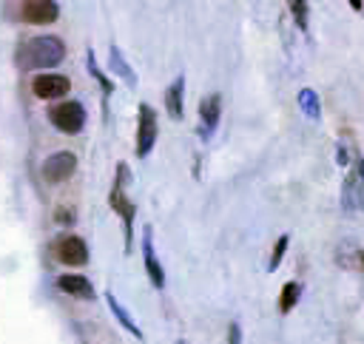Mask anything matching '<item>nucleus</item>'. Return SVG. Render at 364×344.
<instances>
[{"mask_svg": "<svg viewBox=\"0 0 364 344\" xmlns=\"http://www.w3.org/2000/svg\"><path fill=\"white\" fill-rule=\"evenodd\" d=\"M301 299V284L299 281H287L284 287H282V293H279V313H290L293 307H296V301Z\"/></svg>", "mask_w": 364, "mask_h": 344, "instance_id": "dca6fc26", "label": "nucleus"}, {"mask_svg": "<svg viewBox=\"0 0 364 344\" xmlns=\"http://www.w3.org/2000/svg\"><path fill=\"white\" fill-rule=\"evenodd\" d=\"M142 259H145V273H148L151 284H154L156 290H162V287H165V270H162V264H159V259H156L151 227H145V236H142Z\"/></svg>", "mask_w": 364, "mask_h": 344, "instance_id": "1a4fd4ad", "label": "nucleus"}, {"mask_svg": "<svg viewBox=\"0 0 364 344\" xmlns=\"http://www.w3.org/2000/svg\"><path fill=\"white\" fill-rule=\"evenodd\" d=\"M63 57H65V43L60 37L37 34L20 43V48L14 51V65L20 71H43V68H54L57 63H63Z\"/></svg>", "mask_w": 364, "mask_h": 344, "instance_id": "f257e3e1", "label": "nucleus"}, {"mask_svg": "<svg viewBox=\"0 0 364 344\" xmlns=\"http://www.w3.org/2000/svg\"><path fill=\"white\" fill-rule=\"evenodd\" d=\"M179 344H188V341H179Z\"/></svg>", "mask_w": 364, "mask_h": 344, "instance_id": "a878e982", "label": "nucleus"}, {"mask_svg": "<svg viewBox=\"0 0 364 344\" xmlns=\"http://www.w3.org/2000/svg\"><path fill=\"white\" fill-rule=\"evenodd\" d=\"M355 171H358V176H361V182H364V156L355 162Z\"/></svg>", "mask_w": 364, "mask_h": 344, "instance_id": "b1692460", "label": "nucleus"}, {"mask_svg": "<svg viewBox=\"0 0 364 344\" xmlns=\"http://www.w3.org/2000/svg\"><path fill=\"white\" fill-rule=\"evenodd\" d=\"M57 287L68 296H77V299H94V287L85 276H77V273H65L57 279Z\"/></svg>", "mask_w": 364, "mask_h": 344, "instance_id": "ddd939ff", "label": "nucleus"}, {"mask_svg": "<svg viewBox=\"0 0 364 344\" xmlns=\"http://www.w3.org/2000/svg\"><path fill=\"white\" fill-rule=\"evenodd\" d=\"M350 6H353L355 11H361V9H364V3H361V0H350Z\"/></svg>", "mask_w": 364, "mask_h": 344, "instance_id": "393cba45", "label": "nucleus"}, {"mask_svg": "<svg viewBox=\"0 0 364 344\" xmlns=\"http://www.w3.org/2000/svg\"><path fill=\"white\" fill-rule=\"evenodd\" d=\"M355 267L364 273V250H358V253H355Z\"/></svg>", "mask_w": 364, "mask_h": 344, "instance_id": "5701e85b", "label": "nucleus"}, {"mask_svg": "<svg viewBox=\"0 0 364 344\" xmlns=\"http://www.w3.org/2000/svg\"><path fill=\"white\" fill-rule=\"evenodd\" d=\"M287 9H290V14H293L296 26L304 31V28H307V3H304V0H290Z\"/></svg>", "mask_w": 364, "mask_h": 344, "instance_id": "aec40b11", "label": "nucleus"}, {"mask_svg": "<svg viewBox=\"0 0 364 344\" xmlns=\"http://www.w3.org/2000/svg\"><path fill=\"white\" fill-rule=\"evenodd\" d=\"M299 108H301V114L310 117L313 122L321 119V102H318V94H316L313 88H301V91H299Z\"/></svg>", "mask_w": 364, "mask_h": 344, "instance_id": "4468645a", "label": "nucleus"}, {"mask_svg": "<svg viewBox=\"0 0 364 344\" xmlns=\"http://www.w3.org/2000/svg\"><path fill=\"white\" fill-rule=\"evenodd\" d=\"M20 17L28 26H51L60 17V6L54 0H26L20 6Z\"/></svg>", "mask_w": 364, "mask_h": 344, "instance_id": "0eeeda50", "label": "nucleus"}, {"mask_svg": "<svg viewBox=\"0 0 364 344\" xmlns=\"http://www.w3.org/2000/svg\"><path fill=\"white\" fill-rule=\"evenodd\" d=\"M287 244H290V236H287V233H282V236L276 239L273 253H270V262H267V270H270V273H273V270L282 264V259H284V253H287Z\"/></svg>", "mask_w": 364, "mask_h": 344, "instance_id": "6ab92c4d", "label": "nucleus"}, {"mask_svg": "<svg viewBox=\"0 0 364 344\" xmlns=\"http://www.w3.org/2000/svg\"><path fill=\"white\" fill-rule=\"evenodd\" d=\"M54 256H57L63 264H68V267H82V264L88 262V244H85L80 236L65 233V236L57 239Z\"/></svg>", "mask_w": 364, "mask_h": 344, "instance_id": "39448f33", "label": "nucleus"}, {"mask_svg": "<svg viewBox=\"0 0 364 344\" xmlns=\"http://www.w3.org/2000/svg\"><path fill=\"white\" fill-rule=\"evenodd\" d=\"M31 91L40 100H60L71 91V80L65 74H37L31 80Z\"/></svg>", "mask_w": 364, "mask_h": 344, "instance_id": "6e6552de", "label": "nucleus"}, {"mask_svg": "<svg viewBox=\"0 0 364 344\" xmlns=\"http://www.w3.org/2000/svg\"><path fill=\"white\" fill-rule=\"evenodd\" d=\"M40 171H43V179H46L48 185H60V182H65V179L74 176V171H77V156H74L71 151H54L51 156L43 159Z\"/></svg>", "mask_w": 364, "mask_h": 344, "instance_id": "20e7f679", "label": "nucleus"}, {"mask_svg": "<svg viewBox=\"0 0 364 344\" xmlns=\"http://www.w3.org/2000/svg\"><path fill=\"white\" fill-rule=\"evenodd\" d=\"M341 205L347 213H355V210H364V182L358 176V171L353 168L344 179V188H341Z\"/></svg>", "mask_w": 364, "mask_h": 344, "instance_id": "9d476101", "label": "nucleus"}, {"mask_svg": "<svg viewBox=\"0 0 364 344\" xmlns=\"http://www.w3.org/2000/svg\"><path fill=\"white\" fill-rule=\"evenodd\" d=\"M105 304L111 307V313L117 316V321H119V324H122V327H125V330H128V333H131L134 338H142V330H139V327L134 324V318H131V316H128V313L122 310V304H119V301L114 299V293H105Z\"/></svg>", "mask_w": 364, "mask_h": 344, "instance_id": "2eb2a0df", "label": "nucleus"}, {"mask_svg": "<svg viewBox=\"0 0 364 344\" xmlns=\"http://www.w3.org/2000/svg\"><path fill=\"white\" fill-rule=\"evenodd\" d=\"M228 341L230 344H242V330H239L236 321H230V327H228Z\"/></svg>", "mask_w": 364, "mask_h": 344, "instance_id": "4be33fe9", "label": "nucleus"}, {"mask_svg": "<svg viewBox=\"0 0 364 344\" xmlns=\"http://www.w3.org/2000/svg\"><path fill=\"white\" fill-rule=\"evenodd\" d=\"M111 71H117V74H119V77H122V80H125V82H128L131 88L136 85V77H134L131 65H128V63L122 60V51H119L117 45H111Z\"/></svg>", "mask_w": 364, "mask_h": 344, "instance_id": "a211bd4d", "label": "nucleus"}, {"mask_svg": "<svg viewBox=\"0 0 364 344\" xmlns=\"http://www.w3.org/2000/svg\"><path fill=\"white\" fill-rule=\"evenodd\" d=\"M74 219H77V216H74V210H71V208H65V205H63V208H57V213H54V222H57V225H74Z\"/></svg>", "mask_w": 364, "mask_h": 344, "instance_id": "412c9836", "label": "nucleus"}, {"mask_svg": "<svg viewBox=\"0 0 364 344\" xmlns=\"http://www.w3.org/2000/svg\"><path fill=\"white\" fill-rule=\"evenodd\" d=\"M219 114H222V97L219 94H208L199 102V119H202V136L208 139L213 134V128L219 125Z\"/></svg>", "mask_w": 364, "mask_h": 344, "instance_id": "9b49d317", "label": "nucleus"}, {"mask_svg": "<svg viewBox=\"0 0 364 344\" xmlns=\"http://www.w3.org/2000/svg\"><path fill=\"white\" fill-rule=\"evenodd\" d=\"M85 60H88V71H91V77L100 82V88H102V97H111L114 94V82H111V77L108 74H102V68L97 65V57H94V51L88 48V54H85Z\"/></svg>", "mask_w": 364, "mask_h": 344, "instance_id": "f3484780", "label": "nucleus"}, {"mask_svg": "<svg viewBox=\"0 0 364 344\" xmlns=\"http://www.w3.org/2000/svg\"><path fill=\"white\" fill-rule=\"evenodd\" d=\"M48 119L63 134H80L85 125V108L77 100H63V102H54L48 108Z\"/></svg>", "mask_w": 364, "mask_h": 344, "instance_id": "7ed1b4c3", "label": "nucleus"}, {"mask_svg": "<svg viewBox=\"0 0 364 344\" xmlns=\"http://www.w3.org/2000/svg\"><path fill=\"white\" fill-rule=\"evenodd\" d=\"M156 142V111L142 102L139 105V128H136V156L145 159Z\"/></svg>", "mask_w": 364, "mask_h": 344, "instance_id": "423d86ee", "label": "nucleus"}, {"mask_svg": "<svg viewBox=\"0 0 364 344\" xmlns=\"http://www.w3.org/2000/svg\"><path fill=\"white\" fill-rule=\"evenodd\" d=\"M131 182V171L125 162L117 165V179H114V188L108 193V205L117 210V216L122 219V227H125V253L131 250V242H134V202L125 196V185Z\"/></svg>", "mask_w": 364, "mask_h": 344, "instance_id": "f03ea898", "label": "nucleus"}, {"mask_svg": "<svg viewBox=\"0 0 364 344\" xmlns=\"http://www.w3.org/2000/svg\"><path fill=\"white\" fill-rule=\"evenodd\" d=\"M165 108H168L171 119H182L185 117V77L182 74L165 91Z\"/></svg>", "mask_w": 364, "mask_h": 344, "instance_id": "f8f14e48", "label": "nucleus"}]
</instances>
